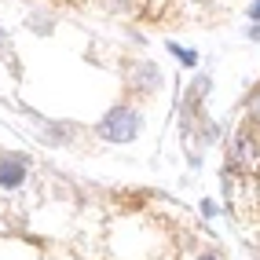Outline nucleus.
I'll use <instances>...</instances> for the list:
<instances>
[{
	"label": "nucleus",
	"instance_id": "nucleus-2",
	"mask_svg": "<svg viewBox=\"0 0 260 260\" xmlns=\"http://www.w3.org/2000/svg\"><path fill=\"white\" fill-rule=\"evenodd\" d=\"M231 161H235L238 169H256V161H260V140H256L253 128H238V132H235Z\"/></svg>",
	"mask_w": 260,
	"mask_h": 260
},
{
	"label": "nucleus",
	"instance_id": "nucleus-3",
	"mask_svg": "<svg viewBox=\"0 0 260 260\" xmlns=\"http://www.w3.org/2000/svg\"><path fill=\"white\" fill-rule=\"evenodd\" d=\"M22 180H26V161H22V154L0 158V187L11 190V187H22Z\"/></svg>",
	"mask_w": 260,
	"mask_h": 260
},
{
	"label": "nucleus",
	"instance_id": "nucleus-9",
	"mask_svg": "<svg viewBox=\"0 0 260 260\" xmlns=\"http://www.w3.org/2000/svg\"><path fill=\"white\" fill-rule=\"evenodd\" d=\"M0 37H4V33H0Z\"/></svg>",
	"mask_w": 260,
	"mask_h": 260
},
{
	"label": "nucleus",
	"instance_id": "nucleus-4",
	"mask_svg": "<svg viewBox=\"0 0 260 260\" xmlns=\"http://www.w3.org/2000/svg\"><path fill=\"white\" fill-rule=\"evenodd\" d=\"M246 114H249V121H253V125L260 128V88L249 95V103H246Z\"/></svg>",
	"mask_w": 260,
	"mask_h": 260
},
{
	"label": "nucleus",
	"instance_id": "nucleus-1",
	"mask_svg": "<svg viewBox=\"0 0 260 260\" xmlns=\"http://www.w3.org/2000/svg\"><path fill=\"white\" fill-rule=\"evenodd\" d=\"M99 136L103 140H110V143H128V140H136L140 136V114H136L132 107H114V110H107L103 114V121H99Z\"/></svg>",
	"mask_w": 260,
	"mask_h": 260
},
{
	"label": "nucleus",
	"instance_id": "nucleus-6",
	"mask_svg": "<svg viewBox=\"0 0 260 260\" xmlns=\"http://www.w3.org/2000/svg\"><path fill=\"white\" fill-rule=\"evenodd\" d=\"M246 15H249V19H253V22H260V0H253V4H249V11H246Z\"/></svg>",
	"mask_w": 260,
	"mask_h": 260
},
{
	"label": "nucleus",
	"instance_id": "nucleus-8",
	"mask_svg": "<svg viewBox=\"0 0 260 260\" xmlns=\"http://www.w3.org/2000/svg\"><path fill=\"white\" fill-rule=\"evenodd\" d=\"M198 260H220V256H216V253H202Z\"/></svg>",
	"mask_w": 260,
	"mask_h": 260
},
{
	"label": "nucleus",
	"instance_id": "nucleus-5",
	"mask_svg": "<svg viewBox=\"0 0 260 260\" xmlns=\"http://www.w3.org/2000/svg\"><path fill=\"white\" fill-rule=\"evenodd\" d=\"M169 51H172V55H176L180 62H187V66H194V62H198L194 51H187V48H180V44H169Z\"/></svg>",
	"mask_w": 260,
	"mask_h": 260
},
{
	"label": "nucleus",
	"instance_id": "nucleus-7",
	"mask_svg": "<svg viewBox=\"0 0 260 260\" xmlns=\"http://www.w3.org/2000/svg\"><path fill=\"white\" fill-rule=\"evenodd\" d=\"M249 41H260V26H253V29H249Z\"/></svg>",
	"mask_w": 260,
	"mask_h": 260
}]
</instances>
